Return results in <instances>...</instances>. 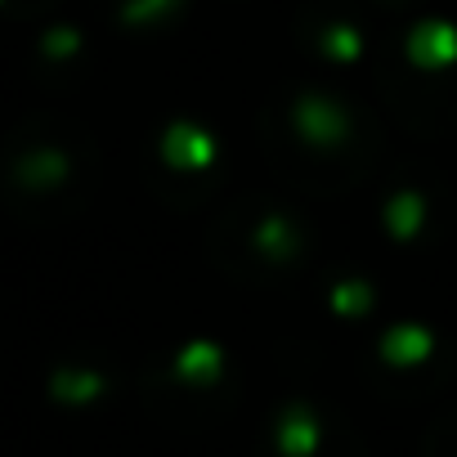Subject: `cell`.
Returning a JSON list of instances; mask_svg holds the SVG:
<instances>
[{
    "instance_id": "obj_1",
    "label": "cell",
    "mask_w": 457,
    "mask_h": 457,
    "mask_svg": "<svg viewBox=\"0 0 457 457\" xmlns=\"http://www.w3.org/2000/svg\"><path fill=\"white\" fill-rule=\"evenodd\" d=\"M95 390H99V381L86 377V372H59V377L50 381V395H54L59 403H86V399H95Z\"/></svg>"
},
{
    "instance_id": "obj_2",
    "label": "cell",
    "mask_w": 457,
    "mask_h": 457,
    "mask_svg": "<svg viewBox=\"0 0 457 457\" xmlns=\"http://www.w3.org/2000/svg\"><path fill=\"white\" fill-rule=\"evenodd\" d=\"M310 448H314V430H310V426H287V430H283V453L305 457Z\"/></svg>"
}]
</instances>
